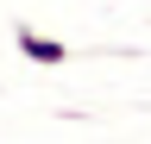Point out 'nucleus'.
I'll return each mask as SVG.
<instances>
[{
    "label": "nucleus",
    "instance_id": "nucleus-1",
    "mask_svg": "<svg viewBox=\"0 0 151 144\" xmlns=\"http://www.w3.org/2000/svg\"><path fill=\"white\" fill-rule=\"evenodd\" d=\"M13 50H19L25 63H38V69L69 63V44H63V38H44V31H38V25H25V19L13 25Z\"/></svg>",
    "mask_w": 151,
    "mask_h": 144
}]
</instances>
